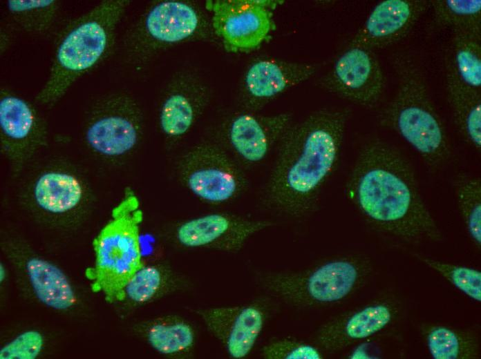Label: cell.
Masks as SVG:
<instances>
[{"label":"cell","mask_w":481,"mask_h":359,"mask_svg":"<svg viewBox=\"0 0 481 359\" xmlns=\"http://www.w3.org/2000/svg\"><path fill=\"white\" fill-rule=\"evenodd\" d=\"M457 204L463 222L473 243L481 245V180L460 175L454 182Z\"/></svg>","instance_id":"28"},{"label":"cell","mask_w":481,"mask_h":359,"mask_svg":"<svg viewBox=\"0 0 481 359\" xmlns=\"http://www.w3.org/2000/svg\"><path fill=\"white\" fill-rule=\"evenodd\" d=\"M349 115L346 108H323L292 124L266 186L272 210L294 218L314 211L338 164Z\"/></svg>","instance_id":"2"},{"label":"cell","mask_w":481,"mask_h":359,"mask_svg":"<svg viewBox=\"0 0 481 359\" xmlns=\"http://www.w3.org/2000/svg\"><path fill=\"white\" fill-rule=\"evenodd\" d=\"M346 190L362 216L379 231L409 244L442 239L411 165L388 142L375 139L362 147Z\"/></svg>","instance_id":"1"},{"label":"cell","mask_w":481,"mask_h":359,"mask_svg":"<svg viewBox=\"0 0 481 359\" xmlns=\"http://www.w3.org/2000/svg\"><path fill=\"white\" fill-rule=\"evenodd\" d=\"M323 87L354 104L372 107L379 101L385 80L372 50L350 45L335 60L322 79Z\"/></svg>","instance_id":"10"},{"label":"cell","mask_w":481,"mask_h":359,"mask_svg":"<svg viewBox=\"0 0 481 359\" xmlns=\"http://www.w3.org/2000/svg\"><path fill=\"white\" fill-rule=\"evenodd\" d=\"M27 273L39 300L53 309L64 310L75 302V293L65 274L43 259L33 258L26 264Z\"/></svg>","instance_id":"21"},{"label":"cell","mask_w":481,"mask_h":359,"mask_svg":"<svg viewBox=\"0 0 481 359\" xmlns=\"http://www.w3.org/2000/svg\"><path fill=\"white\" fill-rule=\"evenodd\" d=\"M368 268L358 258L339 257L303 270L267 271L258 280L275 299L292 307L310 308L347 298L366 278Z\"/></svg>","instance_id":"6"},{"label":"cell","mask_w":481,"mask_h":359,"mask_svg":"<svg viewBox=\"0 0 481 359\" xmlns=\"http://www.w3.org/2000/svg\"><path fill=\"white\" fill-rule=\"evenodd\" d=\"M270 304L265 300L227 307L199 309L208 331L234 359L251 352L269 318Z\"/></svg>","instance_id":"11"},{"label":"cell","mask_w":481,"mask_h":359,"mask_svg":"<svg viewBox=\"0 0 481 359\" xmlns=\"http://www.w3.org/2000/svg\"><path fill=\"white\" fill-rule=\"evenodd\" d=\"M274 224L268 220L211 213L182 222L174 235L178 242L187 248L236 252L252 235Z\"/></svg>","instance_id":"12"},{"label":"cell","mask_w":481,"mask_h":359,"mask_svg":"<svg viewBox=\"0 0 481 359\" xmlns=\"http://www.w3.org/2000/svg\"><path fill=\"white\" fill-rule=\"evenodd\" d=\"M427 0H384L371 10L350 45L370 50L392 45L406 37L426 10Z\"/></svg>","instance_id":"15"},{"label":"cell","mask_w":481,"mask_h":359,"mask_svg":"<svg viewBox=\"0 0 481 359\" xmlns=\"http://www.w3.org/2000/svg\"><path fill=\"white\" fill-rule=\"evenodd\" d=\"M143 213L138 197L126 191L114 207L111 218L93 242L95 266L86 275L92 289L110 302L124 300V288L143 264L140 226Z\"/></svg>","instance_id":"5"},{"label":"cell","mask_w":481,"mask_h":359,"mask_svg":"<svg viewBox=\"0 0 481 359\" xmlns=\"http://www.w3.org/2000/svg\"><path fill=\"white\" fill-rule=\"evenodd\" d=\"M397 307L390 300H380L352 310L321 326L314 343L321 351L332 353L368 338L393 322Z\"/></svg>","instance_id":"14"},{"label":"cell","mask_w":481,"mask_h":359,"mask_svg":"<svg viewBox=\"0 0 481 359\" xmlns=\"http://www.w3.org/2000/svg\"><path fill=\"white\" fill-rule=\"evenodd\" d=\"M266 359H321V350L316 345L291 338H278L267 342L261 349Z\"/></svg>","instance_id":"31"},{"label":"cell","mask_w":481,"mask_h":359,"mask_svg":"<svg viewBox=\"0 0 481 359\" xmlns=\"http://www.w3.org/2000/svg\"><path fill=\"white\" fill-rule=\"evenodd\" d=\"M315 72V66L310 64L276 59H261L254 62L247 70L245 86L251 97L267 100L306 81Z\"/></svg>","instance_id":"18"},{"label":"cell","mask_w":481,"mask_h":359,"mask_svg":"<svg viewBox=\"0 0 481 359\" xmlns=\"http://www.w3.org/2000/svg\"><path fill=\"white\" fill-rule=\"evenodd\" d=\"M276 1L260 0L207 1L212 26L224 44L234 51L248 50L262 43L273 26L270 8Z\"/></svg>","instance_id":"9"},{"label":"cell","mask_w":481,"mask_h":359,"mask_svg":"<svg viewBox=\"0 0 481 359\" xmlns=\"http://www.w3.org/2000/svg\"><path fill=\"white\" fill-rule=\"evenodd\" d=\"M181 177L200 200L221 204L237 197L245 180L235 162L220 148L202 144L192 148L181 161Z\"/></svg>","instance_id":"8"},{"label":"cell","mask_w":481,"mask_h":359,"mask_svg":"<svg viewBox=\"0 0 481 359\" xmlns=\"http://www.w3.org/2000/svg\"><path fill=\"white\" fill-rule=\"evenodd\" d=\"M80 181L73 175L62 171H48L37 180L34 190L36 203L44 211L61 214L80 202L83 197Z\"/></svg>","instance_id":"22"},{"label":"cell","mask_w":481,"mask_h":359,"mask_svg":"<svg viewBox=\"0 0 481 359\" xmlns=\"http://www.w3.org/2000/svg\"><path fill=\"white\" fill-rule=\"evenodd\" d=\"M466 295L481 301V272L478 269L418 256Z\"/></svg>","instance_id":"30"},{"label":"cell","mask_w":481,"mask_h":359,"mask_svg":"<svg viewBox=\"0 0 481 359\" xmlns=\"http://www.w3.org/2000/svg\"><path fill=\"white\" fill-rule=\"evenodd\" d=\"M445 84L448 102L457 128L477 151L481 148V94L472 91L446 67Z\"/></svg>","instance_id":"19"},{"label":"cell","mask_w":481,"mask_h":359,"mask_svg":"<svg viewBox=\"0 0 481 359\" xmlns=\"http://www.w3.org/2000/svg\"><path fill=\"white\" fill-rule=\"evenodd\" d=\"M293 124L288 113L260 116L243 113L236 116L228 128V139L236 154L248 163L264 159Z\"/></svg>","instance_id":"16"},{"label":"cell","mask_w":481,"mask_h":359,"mask_svg":"<svg viewBox=\"0 0 481 359\" xmlns=\"http://www.w3.org/2000/svg\"><path fill=\"white\" fill-rule=\"evenodd\" d=\"M6 7L14 24L21 30L41 35L56 23L61 3L56 0H8Z\"/></svg>","instance_id":"26"},{"label":"cell","mask_w":481,"mask_h":359,"mask_svg":"<svg viewBox=\"0 0 481 359\" xmlns=\"http://www.w3.org/2000/svg\"><path fill=\"white\" fill-rule=\"evenodd\" d=\"M45 124L35 107L11 90L0 91V137L3 153L22 163L46 143Z\"/></svg>","instance_id":"13"},{"label":"cell","mask_w":481,"mask_h":359,"mask_svg":"<svg viewBox=\"0 0 481 359\" xmlns=\"http://www.w3.org/2000/svg\"><path fill=\"white\" fill-rule=\"evenodd\" d=\"M195 108L189 98L182 93H173L163 102L160 125L163 133L171 137L185 135L195 119Z\"/></svg>","instance_id":"29"},{"label":"cell","mask_w":481,"mask_h":359,"mask_svg":"<svg viewBox=\"0 0 481 359\" xmlns=\"http://www.w3.org/2000/svg\"><path fill=\"white\" fill-rule=\"evenodd\" d=\"M397 87L380 114V123L399 135L432 169L444 165L451 155L444 124L429 95L424 75L405 53L393 58Z\"/></svg>","instance_id":"4"},{"label":"cell","mask_w":481,"mask_h":359,"mask_svg":"<svg viewBox=\"0 0 481 359\" xmlns=\"http://www.w3.org/2000/svg\"><path fill=\"white\" fill-rule=\"evenodd\" d=\"M426 347L435 359H475L480 345L473 334L443 325H432L424 331Z\"/></svg>","instance_id":"25"},{"label":"cell","mask_w":481,"mask_h":359,"mask_svg":"<svg viewBox=\"0 0 481 359\" xmlns=\"http://www.w3.org/2000/svg\"><path fill=\"white\" fill-rule=\"evenodd\" d=\"M129 2L102 1L67 25L57 41L46 81L35 97L37 102L55 103L106 57Z\"/></svg>","instance_id":"3"},{"label":"cell","mask_w":481,"mask_h":359,"mask_svg":"<svg viewBox=\"0 0 481 359\" xmlns=\"http://www.w3.org/2000/svg\"><path fill=\"white\" fill-rule=\"evenodd\" d=\"M141 130L140 112L135 100L126 94H109L95 102L86 125L84 140L95 154L117 158L135 148Z\"/></svg>","instance_id":"7"},{"label":"cell","mask_w":481,"mask_h":359,"mask_svg":"<svg viewBox=\"0 0 481 359\" xmlns=\"http://www.w3.org/2000/svg\"><path fill=\"white\" fill-rule=\"evenodd\" d=\"M184 285L181 276L172 269L160 266H142L124 288V299L143 304L169 294Z\"/></svg>","instance_id":"24"},{"label":"cell","mask_w":481,"mask_h":359,"mask_svg":"<svg viewBox=\"0 0 481 359\" xmlns=\"http://www.w3.org/2000/svg\"><path fill=\"white\" fill-rule=\"evenodd\" d=\"M43 337L35 331H26L5 345L0 351L1 359H35L41 351Z\"/></svg>","instance_id":"32"},{"label":"cell","mask_w":481,"mask_h":359,"mask_svg":"<svg viewBox=\"0 0 481 359\" xmlns=\"http://www.w3.org/2000/svg\"><path fill=\"white\" fill-rule=\"evenodd\" d=\"M451 59L446 64L458 81L480 93L481 33L453 32Z\"/></svg>","instance_id":"23"},{"label":"cell","mask_w":481,"mask_h":359,"mask_svg":"<svg viewBox=\"0 0 481 359\" xmlns=\"http://www.w3.org/2000/svg\"><path fill=\"white\" fill-rule=\"evenodd\" d=\"M435 23L453 32L481 33L480 0H431Z\"/></svg>","instance_id":"27"},{"label":"cell","mask_w":481,"mask_h":359,"mask_svg":"<svg viewBox=\"0 0 481 359\" xmlns=\"http://www.w3.org/2000/svg\"><path fill=\"white\" fill-rule=\"evenodd\" d=\"M12 41V31L8 28L3 26L0 31V49L1 53H3L10 46Z\"/></svg>","instance_id":"33"},{"label":"cell","mask_w":481,"mask_h":359,"mask_svg":"<svg viewBox=\"0 0 481 359\" xmlns=\"http://www.w3.org/2000/svg\"><path fill=\"white\" fill-rule=\"evenodd\" d=\"M198 23V13L191 6L178 1L160 2L148 10L140 25L137 49L181 41L195 32Z\"/></svg>","instance_id":"17"},{"label":"cell","mask_w":481,"mask_h":359,"mask_svg":"<svg viewBox=\"0 0 481 359\" xmlns=\"http://www.w3.org/2000/svg\"><path fill=\"white\" fill-rule=\"evenodd\" d=\"M145 336L154 350L170 358L188 356L196 345V333L191 323L176 315L153 320L147 327Z\"/></svg>","instance_id":"20"}]
</instances>
